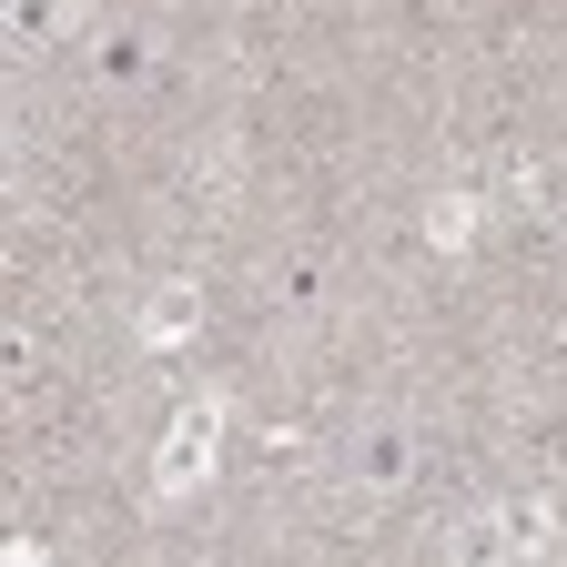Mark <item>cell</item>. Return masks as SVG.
Wrapping results in <instances>:
<instances>
[{
	"label": "cell",
	"instance_id": "1",
	"mask_svg": "<svg viewBox=\"0 0 567 567\" xmlns=\"http://www.w3.org/2000/svg\"><path fill=\"white\" fill-rule=\"evenodd\" d=\"M415 466V446H405V425H375V436H365V456H354V476H365V486H395Z\"/></svg>",
	"mask_w": 567,
	"mask_h": 567
},
{
	"label": "cell",
	"instance_id": "2",
	"mask_svg": "<svg viewBox=\"0 0 567 567\" xmlns=\"http://www.w3.org/2000/svg\"><path fill=\"white\" fill-rule=\"evenodd\" d=\"M203 436H213V415H183V436H173V456H163V486H183V476H193Z\"/></svg>",
	"mask_w": 567,
	"mask_h": 567
}]
</instances>
